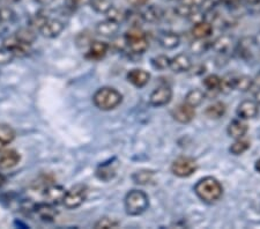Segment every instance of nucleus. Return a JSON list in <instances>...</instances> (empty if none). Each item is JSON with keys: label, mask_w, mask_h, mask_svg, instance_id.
I'll return each instance as SVG.
<instances>
[{"label": "nucleus", "mask_w": 260, "mask_h": 229, "mask_svg": "<svg viewBox=\"0 0 260 229\" xmlns=\"http://www.w3.org/2000/svg\"><path fill=\"white\" fill-rule=\"evenodd\" d=\"M194 192L205 203H215L223 194V186L215 177L207 176L197 182Z\"/></svg>", "instance_id": "nucleus-1"}, {"label": "nucleus", "mask_w": 260, "mask_h": 229, "mask_svg": "<svg viewBox=\"0 0 260 229\" xmlns=\"http://www.w3.org/2000/svg\"><path fill=\"white\" fill-rule=\"evenodd\" d=\"M121 102H123V95L112 87H102L93 95L94 106L102 111L114 110Z\"/></svg>", "instance_id": "nucleus-2"}, {"label": "nucleus", "mask_w": 260, "mask_h": 229, "mask_svg": "<svg viewBox=\"0 0 260 229\" xmlns=\"http://www.w3.org/2000/svg\"><path fill=\"white\" fill-rule=\"evenodd\" d=\"M124 206L126 213L131 216L141 215L148 210L149 198L142 190H132L127 192L124 199Z\"/></svg>", "instance_id": "nucleus-3"}, {"label": "nucleus", "mask_w": 260, "mask_h": 229, "mask_svg": "<svg viewBox=\"0 0 260 229\" xmlns=\"http://www.w3.org/2000/svg\"><path fill=\"white\" fill-rule=\"evenodd\" d=\"M124 41L129 51L136 55H141L146 52V50L149 47L146 32L138 26H132L125 32Z\"/></svg>", "instance_id": "nucleus-4"}, {"label": "nucleus", "mask_w": 260, "mask_h": 229, "mask_svg": "<svg viewBox=\"0 0 260 229\" xmlns=\"http://www.w3.org/2000/svg\"><path fill=\"white\" fill-rule=\"evenodd\" d=\"M88 189L85 184H77L66 191L64 198V206L69 210L80 207L87 199Z\"/></svg>", "instance_id": "nucleus-5"}, {"label": "nucleus", "mask_w": 260, "mask_h": 229, "mask_svg": "<svg viewBox=\"0 0 260 229\" xmlns=\"http://www.w3.org/2000/svg\"><path fill=\"white\" fill-rule=\"evenodd\" d=\"M198 169V163L194 159L187 156H180L171 165V173L177 177H188L193 175Z\"/></svg>", "instance_id": "nucleus-6"}, {"label": "nucleus", "mask_w": 260, "mask_h": 229, "mask_svg": "<svg viewBox=\"0 0 260 229\" xmlns=\"http://www.w3.org/2000/svg\"><path fill=\"white\" fill-rule=\"evenodd\" d=\"M173 99V90L169 86H160L156 89L153 90V93L149 96V103L153 107H163Z\"/></svg>", "instance_id": "nucleus-7"}, {"label": "nucleus", "mask_w": 260, "mask_h": 229, "mask_svg": "<svg viewBox=\"0 0 260 229\" xmlns=\"http://www.w3.org/2000/svg\"><path fill=\"white\" fill-rule=\"evenodd\" d=\"M66 191L67 190L62 185L51 184L43 190V197L48 204H51L53 206L59 205L64 202Z\"/></svg>", "instance_id": "nucleus-8"}, {"label": "nucleus", "mask_w": 260, "mask_h": 229, "mask_svg": "<svg viewBox=\"0 0 260 229\" xmlns=\"http://www.w3.org/2000/svg\"><path fill=\"white\" fill-rule=\"evenodd\" d=\"M171 115L175 120H177L180 124H187L193 120L196 117V109L187 103H180L177 107L174 108L171 111Z\"/></svg>", "instance_id": "nucleus-9"}, {"label": "nucleus", "mask_w": 260, "mask_h": 229, "mask_svg": "<svg viewBox=\"0 0 260 229\" xmlns=\"http://www.w3.org/2000/svg\"><path fill=\"white\" fill-rule=\"evenodd\" d=\"M3 47L10 50V51L13 53L15 57H24L29 53V50H30V45H27L20 42L16 39L15 35L7 36L6 39L3 41Z\"/></svg>", "instance_id": "nucleus-10"}, {"label": "nucleus", "mask_w": 260, "mask_h": 229, "mask_svg": "<svg viewBox=\"0 0 260 229\" xmlns=\"http://www.w3.org/2000/svg\"><path fill=\"white\" fill-rule=\"evenodd\" d=\"M65 24L62 21L58 19H48L47 22H45L42 28L40 29L41 35L43 37H47V39H56V37L59 36L62 30H64Z\"/></svg>", "instance_id": "nucleus-11"}, {"label": "nucleus", "mask_w": 260, "mask_h": 229, "mask_svg": "<svg viewBox=\"0 0 260 229\" xmlns=\"http://www.w3.org/2000/svg\"><path fill=\"white\" fill-rule=\"evenodd\" d=\"M109 44L102 41L91 42L86 52V58L89 60H101L107 56L109 51Z\"/></svg>", "instance_id": "nucleus-12"}, {"label": "nucleus", "mask_w": 260, "mask_h": 229, "mask_svg": "<svg viewBox=\"0 0 260 229\" xmlns=\"http://www.w3.org/2000/svg\"><path fill=\"white\" fill-rule=\"evenodd\" d=\"M237 116L241 119H252L259 112V104L252 100H245L237 108Z\"/></svg>", "instance_id": "nucleus-13"}, {"label": "nucleus", "mask_w": 260, "mask_h": 229, "mask_svg": "<svg viewBox=\"0 0 260 229\" xmlns=\"http://www.w3.org/2000/svg\"><path fill=\"white\" fill-rule=\"evenodd\" d=\"M192 68L191 58L185 53H178L170 59L169 69L175 73H183L190 71Z\"/></svg>", "instance_id": "nucleus-14"}, {"label": "nucleus", "mask_w": 260, "mask_h": 229, "mask_svg": "<svg viewBox=\"0 0 260 229\" xmlns=\"http://www.w3.org/2000/svg\"><path fill=\"white\" fill-rule=\"evenodd\" d=\"M21 161V154L15 149L0 153V169L7 170L18 166Z\"/></svg>", "instance_id": "nucleus-15"}, {"label": "nucleus", "mask_w": 260, "mask_h": 229, "mask_svg": "<svg viewBox=\"0 0 260 229\" xmlns=\"http://www.w3.org/2000/svg\"><path fill=\"white\" fill-rule=\"evenodd\" d=\"M150 74L142 69H133L127 73V80L137 88H142L149 82Z\"/></svg>", "instance_id": "nucleus-16"}, {"label": "nucleus", "mask_w": 260, "mask_h": 229, "mask_svg": "<svg viewBox=\"0 0 260 229\" xmlns=\"http://www.w3.org/2000/svg\"><path fill=\"white\" fill-rule=\"evenodd\" d=\"M119 28L120 23L110 19H107L98 23V26H96V32L103 37H115L117 32L119 31Z\"/></svg>", "instance_id": "nucleus-17"}, {"label": "nucleus", "mask_w": 260, "mask_h": 229, "mask_svg": "<svg viewBox=\"0 0 260 229\" xmlns=\"http://www.w3.org/2000/svg\"><path fill=\"white\" fill-rule=\"evenodd\" d=\"M213 24L206 20H201L199 22H196L192 28L191 34L196 40H206L207 37L212 35Z\"/></svg>", "instance_id": "nucleus-18"}, {"label": "nucleus", "mask_w": 260, "mask_h": 229, "mask_svg": "<svg viewBox=\"0 0 260 229\" xmlns=\"http://www.w3.org/2000/svg\"><path fill=\"white\" fill-rule=\"evenodd\" d=\"M247 124L244 122V119H235L228 126V135L234 139L244 138V136L247 132Z\"/></svg>", "instance_id": "nucleus-19"}, {"label": "nucleus", "mask_w": 260, "mask_h": 229, "mask_svg": "<svg viewBox=\"0 0 260 229\" xmlns=\"http://www.w3.org/2000/svg\"><path fill=\"white\" fill-rule=\"evenodd\" d=\"M233 42L234 41L232 36L223 35V36L217 37L215 41L212 42L211 48L217 53L225 55V53H228L230 50L233 49Z\"/></svg>", "instance_id": "nucleus-20"}, {"label": "nucleus", "mask_w": 260, "mask_h": 229, "mask_svg": "<svg viewBox=\"0 0 260 229\" xmlns=\"http://www.w3.org/2000/svg\"><path fill=\"white\" fill-rule=\"evenodd\" d=\"M158 43L165 49H175L180 43V37L178 34L173 31H165L158 35Z\"/></svg>", "instance_id": "nucleus-21"}, {"label": "nucleus", "mask_w": 260, "mask_h": 229, "mask_svg": "<svg viewBox=\"0 0 260 229\" xmlns=\"http://www.w3.org/2000/svg\"><path fill=\"white\" fill-rule=\"evenodd\" d=\"M14 35L20 42H22V43L27 44V45H30V47L34 43H35L37 40L36 30L29 26L19 28L18 30L14 32Z\"/></svg>", "instance_id": "nucleus-22"}, {"label": "nucleus", "mask_w": 260, "mask_h": 229, "mask_svg": "<svg viewBox=\"0 0 260 229\" xmlns=\"http://www.w3.org/2000/svg\"><path fill=\"white\" fill-rule=\"evenodd\" d=\"M163 14H165V12H163L162 8L156 5L146 7L145 10L141 12L142 19H144L145 22H149V23L158 22V21L163 18Z\"/></svg>", "instance_id": "nucleus-23"}, {"label": "nucleus", "mask_w": 260, "mask_h": 229, "mask_svg": "<svg viewBox=\"0 0 260 229\" xmlns=\"http://www.w3.org/2000/svg\"><path fill=\"white\" fill-rule=\"evenodd\" d=\"M34 211L36 212V214L40 216L44 221H53V219H56L57 211L54 210L53 205L51 204H39L34 207Z\"/></svg>", "instance_id": "nucleus-24"}, {"label": "nucleus", "mask_w": 260, "mask_h": 229, "mask_svg": "<svg viewBox=\"0 0 260 229\" xmlns=\"http://www.w3.org/2000/svg\"><path fill=\"white\" fill-rule=\"evenodd\" d=\"M225 111H227V107L223 102H215L213 104H209V106L205 109L204 114L209 119H220L223 117Z\"/></svg>", "instance_id": "nucleus-25"}, {"label": "nucleus", "mask_w": 260, "mask_h": 229, "mask_svg": "<svg viewBox=\"0 0 260 229\" xmlns=\"http://www.w3.org/2000/svg\"><path fill=\"white\" fill-rule=\"evenodd\" d=\"M205 100V93L203 90L200 89H192L188 91L185 96V103L190 104L191 107L197 108L198 106H200L201 103L204 102Z\"/></svg>", "instance_id": "nucleus-26"}, {"label": "nucleus", "mask_w": 260, "mask_h": 229, "mask_svg": "<svg viewBox=\"0 0 260 229\" xmlns=\"http://www.w3.org/2000/svg\"><path fill=\"white\" fill-rule=\"evenodd\" d=\"M16 133L14 128L7 124H0V141L6 146L15 139Z\"/></svg>", "instance_id": "nucleus-27"}, {"label": "nucleus", "mask_w": 260, "mask_h": 229, "mask_svg": "<svg viewBox=\"0 0 260 229\" xmlns=\"http://www.w3.org/2000/svg\"><path fill=\"white\" fill-rule=\"evenodd\" d=\"M254 45L253 37L250 39V37H245L243 39L240 44H238V51H240V56L243 58H249L252 55V47Z\"/></svg>", "instance_id": "nucleus-28"}, {"label": "nucleus", "mask_w": 260, "mask_h": 229, "mask_svg": "<svg viewBox=\"0 0 260 229\" xmlns=\"http://www.w3.org/2000/svg\"><path fill=\"white\" fill-rule=\"evenodd\" d=\"M250 141L246 140L244 138H240L236 139V141L230 146L229 152L234 154V155H241V154L245 153L247 149L250 148Z\"/></svg>", "instance_id": "nucleus-29"}, {"label": "nucleus", "mask_w": 260, "mask_h": 229, "mask_svg": "<svg viewBox=\"0 0 260 229\" xmlns=\"http://www.w3.org/2000/svg\"><path fill=\"white\" fill-rule=\"evenodd\" d=\"M221 81L222 78L216 74H211L204 79L203 83L209 91H221Z\"/></svg>", "instance_id": "nucleus-30"}, {"label": "nucleus", "mask_w": 260, "mask_h": 229, "mask_svg": "<svg viewBox=\"0 0 260 229\" xmlns=\"http://www.w3.org/2000/svg\"><path fill=\"white\" fill-rule=\"evenodd\" d=\"M106 15H107V19H110L112 21H116V22L121 23L123 21L126 20L127 12L119 10V8H117L115 6H111L109 8V11L107 12Z\"/></svg>", "instance_id": "nucleus-31"}, {"label": "nucleus", "mask_w": 260, "mask_h": 229, "mask_svg": "<svg viewBox=\"0 0 260 229\" xmlns=\"http://www.w3.org/2000/svg\"><path fill=\"white\" fill-rule=\"evenodd\" d=\"M49 19V16L44 13H36L35 15H32L30 19L28 21V26L35 29V30H40L42 26L47 22Z\"/></svg>", "instance_id": "nucleus-32"}, {"label": "nucleus", "mask_w": 260, "mask_h": 229, "mask_svg": "<svg viewBox=\"0 0 260 229\" xmlns=\"http://www.w3.org/2000/svg\"><path fill=\"white\" fill-rule=\"evenodd\" d=\"M212 43L206 40H197L191 44V51L196 53V55H201V53L206 52L207 50L211 48Z\"/></svg>", "instance_id": "nucleus-33"}, {"label": "nucleus", "mask_w": 260, "mask_h": 229, "mask_svg": "<svg viewBox=\"0 0 260 229\" xmlns=\"http://www.w3.org/2000/svg\"><path fill=\"white\" fill-rule=\"evenodd\" d=\"M153 177V173L148 172V170H140V172H137L133 174L132 180L137 184H147Z\"/></svg>", "instance_id": "nucleus-34"}, {"label": "nucleus", "mask_w": 260, "mask_h": 229, "mask_svg": "<svg viewBox=\"0 0 260 229\" xmlns=\"http://www.w3.org/2000/svg\"><path fill=\"white\" fill-rule=\"evenodd\" d=\"M152 64L156 70H167L170 66V58L165 55L156 56L152 59Z\"/></svg>", "instance_id": "nucleus-35"}, {"label": "nucleus", "mask_w": 260, "mask_h": 229, "mask_svg": "<svg viewBox=\"0 0 260 229\" xmlns=\"http://www.w3.org/2000/svg\"><path fill=\"white\" fill-rule=\"evenodd\" d=\"M119 222L110 218H101L98 222L94 224L96 229H109V228H117L119 227Z\"/></svg>", "instance_id": "nucleus-36"}, {"label": "nucleus", "mask_w": 260, "mask_h": 229, "mask_svg": "<svg viewBox=\"0 0 260 229\" xmlns=\"http://www.w3.org/2000/svg\"><path fill=\"white\" fill-rule=\"evenodd\" d=\"M90 5L98 13L106 14L109 8L112 6V4L110 0H96V2H90Z\"/></svg>", "instance_id": "nucleus-37"}, {"label": "nucleus", "mask_w": 260, "mask_h": 229, "mask_svg": "<svg viewBox=\"0 0 260 229\" xmlns=\"http://www.w3.org/2000/svg\"><path fill=\"white\" fill-rule=\"evenodd\" d=\"M14 58L15 56L10 51V50L4 47L0 48V66L11 64V62L14 60Z\"/></svg>", "instance_id": "nucleus-38"}, {"label": "nucleus", "mask_w": 260, "mask_h": 229, "mask_svg": "<svg viewBox=\"0 0 260 229\" xmlns=\"http://www.w3.org/2000/svg\"><path fill=\"white\" fill-rule=\"evenodd\" d=\"M14 12L11 10V8L4 7L0 8V22L2 23H6V22H11L12 20L14 19Z\"/></svg>", "instance_id": "nucleus-39"}, {"label": "nucleus", "mask_w": 260, "mask_h": 229, "mask_svg": "<svg viewBox=\"0 0 260 229\" xmlns=\"http://www.w3.org/2000/svg\"><path fill=\"white\" fill-rule=\"evenodd\" d=\"M205 3H206V0H180V4L193 8L196 11H200L204 7Z\"/></svg>", "instance_id": "nucleus-40"}, {"label": "nucleus", "mask_w": 260, "mask_h": 229, "mask_svg": "<svg viewBox=\"0 0 260 229\" xmlns=\"http://www.w3.org/2000/svg\"><path fill=\"white\" fill-rule=\"evenodd\" d=\"M88 3H90V0H66L65 6L66 8H69V10L74 11L79 7L85 6Z\"/></svg>", "instance_id": "nucleus-41"}, {"label": "nucleus", "mask_w": 260, "mask_h": 229, "mask_svg": "<svg viewBox=\"0 0 260 229\" xmlns=\"http://www.w3.org/2000/svg\"><path fill=\"white\" fill-rule=\"evenodd\" d=\"M219 3L221 5H223L228 8H237L244 3V0H219Z\"/></svg>", "instance_id": "nucleus-42"}, {"label": "nucleus", "mask_w": 260, "mask_h": 229, "mask_svg": "<svg viewBox=\"0 0 260 229\" xmlns=\"http://www.w3.org/2000/svg\"><path fill=\"white\" fill-rule=\"evenodd\" d=\"M149 0H127V3L129 5L133 6V7H141V6H146L147 3H148Z\"/></svg>", "instance_id": "nucleus-43"}, {"label": "nucleus", "mask_w": 260, "mask_h": 229, "mask_svg": "<svg viewBox=\"0 0 260 229\" xmlns=\"http://www.w3.org/2000/svg\"><path fill=\"white\" fill-rule=\"evenodd\" d=\"M252 88H255V89H260V73L258 74L257 77H255V79H253V86Z\"/></svg>", "instance_id": "nucleus-44"}, {"label": "nucleus", "mask_w": 260, "mask_h": 229, "mask_svg": "<svg viewBox=\"0 0 260 229\" xmlns=\"http://www.w3.org/2000/svg\"><path fill=\"white\" fill-rule=\"evenodd\" d=\"M37 3L40 4V5H43V6H48L50 4H52L54 0H36Z\"/></svg>", "instance_id": "nucleus-45"}, {"label": "nucleus", "mask_w": 260, "mask_h": 229, "mask_svg": "<svg viewBox=\"0 0 260 229\" xmlns=\"http://www.w3.org/2000/svg\"><path fill=\"white\" fill-rule=\"evenodd\" d=\"M253 42H254V45H257V47H260V31L253 37Z\"/></svg>", "instance_id": "nucleus-46"}, {"label": "nucleus", "mask_w": 260, "mask_h": 229, "mask_svg": "<svg viewBox=\"0 0 260 229\" xmlns=\"http://www.w3.org/2000/svg\"><path fill=\"white\" fill-rule=\"evenodd\" d=\"M244 3L247 4V5L253 6V5H257V4H259L260 0H244Z\"/></svg>", "instance_id": "nucleus-47"}, {"label": "nucleus", "mask_w": 260, "mask_h": 229, "mask_svg": "<svg viewBox=\"0 0 260 229\" xmlns=\"http://www.w3.org/2000/svg\"><path fill=\"white\" fill-rule=\"evenodd\" d=\"M254 101L257 102L258 104H260V89H258L257 91H255V94H254Z\"/></svg>", "instance_id": "nucleus-48"}, {"label": "nucleus", "mask_w": 260, "mask_h": 229, "mask_svg": "<svg viewBox=\"0 0 260 229\" xmlns=\"http://www.w3.org/2000/svg\"><path fill=\"white\" fill-rule=\"evenodd\" d=\"M5 182H6V177L4 176L3 174H0V187H2L4 184H5Z\"/></svg>", "instance_id": "nucleus-49"}, {"label": "nucleus", "mask_w": 260, "mask_h": 229, "mask_svg": "<svg viewBox=\"0 0 260 229\" xmlns=\"http://www.w3.org/2000/svg\"><path fill=\"white\" fill-rule=\"evenodd\" d=\"M254 167H255V170H257L258 173H260V159L255 161V166Z\"/></svg>", "instance_id": "nucleus-50"}, {"label": "nucleus", "mask_w": 260, "mask_h": 229, "mask_svg": "<svg viewBox=\"0 0 260 229\" xmlns=\"http://www.w3.org/2000/svg\"><path fill=\"white\" fill-rule=\"evenodd\" d=\"M5 147H6V145L4 144V143H2V141H0V151H3V149L5 148Z\"/></svg>", "instance_id": "nucleus-51"}, {"label": "nucleus", "mask_w": 260, "mask_h": 229, "mask_svg": "<svg viewBox=\"0 0 260 229\" xmlns=\"http://www.w3.org/2000/svg\"><path fill=\"white\" fill-rule=\"evenodd\" d=\"M6 2H8V3H11V4H16V3H19V2H21V0H6Z\"/></svg>", "instance_id": "nucleus-52"}, {"label": "nucleus", "mask_w": 260, "mask_h": 229, "mask_svg": "<svg viewBox=\"0 0 260 229\" xmlns=\"http://www.w3.org/2000/svg\"><path fill=\"white\" fill-rule=\"evenodd\" d=\"M90 2H96V0H90Z\"/></svg>", "instance_id": "nucleus-53"}]
</instances>
